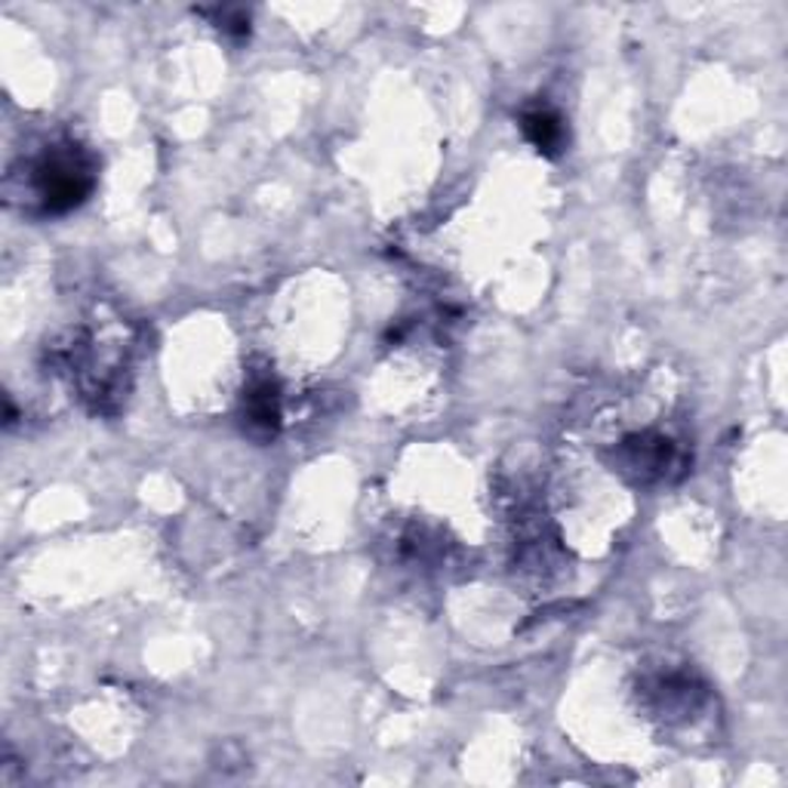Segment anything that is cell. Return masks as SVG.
Masks as SVG:
<instances>
[{"instance_id": "1", "label": "cell", "mask_w": 788, "mask_h": 788, "mask_svg": "<svg viewBox=\"0 0 788 788\" xmlns=\"http://www.w3.org/2000/svg\"><path fill=\"white\" fill-rule=\"evenodd\" d=\"M37 198L47 213H65L90 198L96 186L93 164L80 155L75 145H56L34 167Z\"/></svg>"}, {"instance_id": "2", "label": "cell", "mask_w": 788, "mask_h": 788, "mask_svg": "<svg viewBox=\"0 0 788 788\" xmlns=\"http://www.w3.org/2000/svg\"><path fill=\"white\" fill-rule=\"evenodd\" d=\"M521 126H524L526 140L533 142L540 152L545 155H557L567 142V133H564V124L552 109H533L526 111L521 118Z\"/></svg>"}, {"instance_id": "3", "label": "cell", "mask_w": 788, "mask_h": 788, "mask_svg": "<svg viewBox=\"0 0 788 788\" xmlns=\"http://www.w3.org/2000/svg\"><path fill=\"white\" fill-rule=\"evenodd\" d=\"M247 419H249V429H263L265 434H275L280 419V407H278V388L271 386V382H259V386L249 388Z\"/></svg>"}]
</instances>
